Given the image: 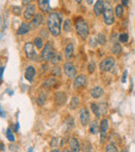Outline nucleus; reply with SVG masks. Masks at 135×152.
<instances>
[{
  "mask_svg": "<svg viewBox=\"0 0 135 152\" xmlns=\"http://www.w3.org/2000/svg\"><path fill=\"white\" fill-rule=\"evenodd\" d=\"M61 22L62 16L58 13H51L47 20V25H48V30L53 36H58L61 30Z\"/></svg>",
  "mask_w": 135,
  "mask_h": 152,
  "instance_id": "1",
  "label": "nucleus"
},
{
  "mask_svg": "<svg viewBox=\"0 0 135 152\" xmlns=\"http://www.w3.org/2000/svg\"><path fill=\"white\" fill-rule=\"evenodd\" d=\"M35 4H29L26 6L25 11H24V19L25 20H32L35 16Z\"/></svg>",
  "mask_w": 135,
  "mask_h": 152,
  "instance_id": "11",
  "label": "nucleus"
},
{
  "mask_svg": "<svg viewBox=\"0 0 135 152\" xmlns=\"http://www.w3.org/2000/svg\"><path fill=\"white\" fill-rule=\"evenodd\" d=\"M61 152H71V151H70V150H68V149H64Z\"/></svg>",
  "mask_w": 135,
  "mask_h": 152,
  "instance_id": "54",
  "label": "nucleus"
},
{
  "mask_svg": "<svg viewBox=\"0 0 135 152\" xmlns=\"http://www.w3.org/2000/svg\"><path fill=\"white\" fill-rule=\"evenodd\" d=\"M64 30L66 32H69L72 30V21L70 19H66L64 23Z\"/></svg>",
  "mask_w": 135,
  "mask_h": 152,
  "instance_id": "30",
  "label": "nucleus"
},
{
  "mask_svg": "<svg viewBox=\"0 0 135 152\" xmlns=\"http://www.w3.org/2000/svg\"><path fill=\"white\" fill-rule=\"evenodd\" d=\"M127 74H128V71H124V73H123V77H122V82H123V83H126Z\"/></svg>",
  "mask_w": 135,
  "mask_h": 152,
  "instance_id": "43",
  "label": "nucleus"
},
{
  "mask_svg": "<svg viewBox=\"0 0 135 152\" xmlns=\"http://www.w3.org/2000/svg\"><path fill=\"white\" fill-rule=\"evenodd\" d=\"M64 71L69 79L75 80L76 75H77V71H76V67H75V65H74L73 62H71V61L64 62Z\"/></svg>",
  "mask_w": 135,
  "mask_h": 152,
  "instance_id": "6",
  "label": "nucleus"
},
{
  "mask_svg": "<svg viewBox=\"0 0 135 152\" xmlns=\"http://www.w3.org/2000/svg\"><path fill=\"white\" fill-rule=\"evenodd\" d=\"M66 141H68V138H66H66H64V140H61V142H60V146H61V147H64V144H66Z\"/></svg>",
  "mask_w": 135,
  "mask_h": 152,
  "instance_id": "46",
  "label": "nucleus"
},
{
  "mask_svg": "<svg viewBox=\"0 0 135 152\" xmlns=\"http://www.w3.org/2000/svg\"><path fill=\"white\" fill-rule=\"evenodd\" d=\"M58 146V138L57 137H54V138H52L51 139V141H50V147L52 148H54L55 149V147H57Z\"/></svg>",
  "mask_w": 135,
  "mask_h": 152,
  "instance_id": "38",
  "label": "nucleus"
},
{
  "mask_svg": "<svg viewBox=\"0 0 135 152\" xmlns=\"http://www.w3.org/2000/svg\"><path fill=\"white\" fill-rule=\"evenodd\" d=\"M37 5H39L40 9L43 13H50L51 6H50V2H49L48 0H39L37 1Z\"/></svg>",
  "mask_w": 135,
  "mask_h": 152,
  "instance_id": "19",
  "label": "nucleus"
},
{
  "mask_svg": "<svg viewBox=\"0 0 135 152\" xmlns=\"http://www.w3.org/2000/svg\"><path fill=\"white\" fill-rule=\"evenodd\" d=\"M4 69H5L4 66H1V68H0V80H1V81H2V79H3V73H4Z\"/></svg>",
  "mask_w": 135,
  "mask_h": 152,
  "instance_id": "44",
  "label": "nucleus"
},
{
  "mask_svg": "<svg viewBox=\"0 0 135 152\" xmlns=\"http://www.w3.org/2000/svg\"><path fill=\"white\" fill-rule=\"evenodd\" d=\"M121 3H122V5H123V6H127V5L129 4V1H128V0H123Z\"/></svg>",
  "mask_w": 135,
  "mask_h": 152,
  "instance_id": "47",
  "label": "nucleus"
},
{
  "mask_svg": "<svg viewBox=\"0 0 135 152\" xmlns=\"http://www.w3.org/2000/svg\"><path fill=\"white\" fill-rule=\"evenodd\" d=\"M51 74L52 75L55 76H60V74H61V71H60V67L59 66H54V67L51 69Z\"/></svg>",
  "mask_w": 135,
  "mask_h": 152,
  "instance_id": "40",
  "label": "nucleus"
},
{
  "mask_svg": "<svg viewBox=\"0 0 135 152\" xmlns=\"http://www.w3.org/2000/svg\"><path fill=\"white\" fill-rule=\"evenodd\" d=\"M45 21L44 19V16L42 14H37L35 16V18L31 20V23H30V25H31V28H37L42 25Z\"/></svg>",
  "mask_w": 135,
  "mask_h": 152,
  "instance_id": "14",
  "label": "nucleus"
},
{
  "mask_svg": "<svg viewBox=\"0 0 135 152\" xmlns=\"http://www.w3.org/2000/svg\"><path fill=\"white\" fill-rule=\"evenodd\" d=\"M28 152H32V148H31V147L29 148V150H28Z\"/></svg>",
  "mask_w": 135,
  "mask_h": 152,
  "instance_id": "56",
  "label": "nucleus"
},
{
  "mask_svg": "<svg viewBox=\"0 0 135 152\" xmlns=\"http://www.w3.org/2000/svg\"><path fill=\"white\" fill-rule=\"evenodd\" d=\"M87 3H89V4H93V3H94V1H92V0H88V1H87Z\"/></svg>",
  "mask_w": 135,
  "mask_h": 152,
  "instance_id": "53",
  "label": "nucleus"
},
{
  "mask_svg": "<svg viewBox=\"0 0 135 152\" xmlns=\"http://www.w3.org/2000/svg\"><path fill=\"white\" fill-rule=\"evenodd\" d=\"M24 51L26 53V57L29 58V59L33 60L37 59V52L35 50V45L31 43H26L25 46H24Z\"/></svg>",
  "mask_w": 135,
  "mask_h": 152,
  "instance_id": "9",
  "label": "nucleus"
},
{
  "mask_svg": "<svg viewBox=\"0 0 135 152\" xmlns=\"http://www.w3.org/2000/svg\"><path fill=\"white\" fill-rule=\"evenodd\" d=\"M64 123H66L68 130H72L74 127V118L73 117H68V118L66 119V121H64Z\"/></svg>",
  "mask_w": 135,
  "mask_h": 152,
  "instance_id": "29",
  "label": "nucleus"
},
{
  "mask_svg": "<svg viewBox=\"0 0 135 152\" xmlns=\"http://www.w3.org/2000/svg\"><path fill=\"white\" fill-rule=\"evenodd\" d=\"M47 99V94L45 92H40V94L37 95V104L39 106H43L45 102H46Z\"/></svg>",
  "mask_w": 135,
  "mask_h": 152,
  "instance_id": "25",
  "label": "nucleus"
},
{
  "mask_svg": "<svg viewBox=\"0 0 135 152\" xmlns=\"http://www.w3.org/2000/svg\"><path fill=\"white\" fill-rule=\"evenodd\" d=\"M0 111H1V118H4L5 117V112H4V110H3V108L0 109Z\"/></svg>",
  "mask_w": 135,
  "mask_h": 152,
  "instance_id": "48",
  "label": "nucleus"
},
{
  "mask_svg": "<svg viewBox=\"0 0 135 152\" xmlns=\"http://www.w3.org/2000/svg\"><path fill=\"white\" fill-rule=\"evenodd\" d=\"M115 64V59L112 57H107L100 62V69L101 71H109Z\"/></svg>",
  "mask_w": 135,
  "mask_h": 152,
  "instance_id": "7",
  "label": "nucleus"
},
{
  "mask_svg": "<svg viewBox=\"0 0 135 152\" xmlns=\"http://www.w3.org/2000/svg\"><path fill=\"white\" fill-rule=\"evenodd\" d=\"M55 102L57 104H64L66 102V94L64 92H57L55 94V97H54Z\"/></svg>",
  "mask_w": 135,
  "mask_h": 152,
  "instance_id": "21",
  "label": "nucleus"
},
{
  "mask_svg": "<svg viewBox=\"0 0 135 152\" xmlns=\"http://www.w3.org/2000/svg\"><path fill=\"white\" fill-rule=\"evenodd\" d=\"M122 52V46L119 45V43H115V45H113V47H112V53L115 55H119Z\"/></svg>",
  "mask_w": 135,
  "mask_h": 152,
  "instance_id": "31",
  "label": "nucleus"
},
{
  "mask_svg": "<svg viewBox=\"0 0 135 152\" xmlns=\"http://www.w3.org/2000/svg\"><path fill=\"white\" fill-rule=\"evenodd\" d=\"M64 57H66V60H70L73 57V54H74V45L73 43H68L66 47L64 48Z\"/></svg>",
  "mask_w": 135,
  "mask_h": 152,
  "instance_id": "20",
  "label": "nucleus"
},
{
  "mask_svg": "<svg viewBox=\"0 0 135 152\" xmlns=\"http://www.w3.org/2000/svg\"><path fill=\"white\" fill-rule=\"evenodd\" d=\"M5 134H6V138L8 141L11 142H15V134L14 132H12V130L11 128H7L6 132H5Z\"/></svg>",
  "mask_w": 135,
  "mask_h": 152,
  "instance_id": "33",
  "label": "nucleus"
},
{
  "mask_svg": "<svg viewBox=\"0 0 135 152\" xmlns=\"http://www.w3.org/2000/svg\"><path fill=\"white\" fill-rule=\"evenodd\" d=\"M0 149H1V151H4V149H5V147H4V144H3V143H1V144H0Z\"/></svg>",
  "mask_w": 135,
  "mask_h": 152,
  "instance_id": "49",
  "label": "nucleus"
},
{
  "mask_svg": "<svg viewBox=\"0 0 135 152\" xmlns=\"http://www.w3.org/2000/svg\"><path fill=\"white\" fill-rule=\"evenodd\" d=\"M86 82H87V79L84 75H79L75 78V80H74L73 86L75 89L81 88V87H83L85 84H86Z\"/></svg>",
  "mask_w": 135,
  "mask_h": 152,
  "instance_id": "12",
  "label": "nucleus"
},
{
  "mask_svg": "<svg viewBox=\"0 0 135 152\" xmlns=\"http://www.w3.org/2000/svg\"><path fill=\"white\" fill-rule=\"evenodd\" d=\"M95 68H96V64L94 63L93 61H90L88 63V65H87V69H88V73L89 74H93L95 71Z\"/></svg>",
  "mask_w": 135,
  "mask_h": 152,
  "instance_id": "41",
  "label": "nucleus"
},
{
  "mask_svg": "<svg viewBox=\"0 0 135 152\" xmlns=\"http://www.w3.org/2000/svg\"><path fill=\"white\" fill-rule=\"evenodd\" d=\"M83 152H93V147L92 145L89 143L85 144L84 146H83Z\"/></svg>",
  "mask_w": 135,
  "mask_h": 152,
  "instance_id": "42",
  "label": "nucleus"
},
{
  "mask_svg": "<svg viewBox=\"0 0 135 152\" xmlns=\"http://www.w3.org/2000/svg\"><path fill=\"white\" fill-rule=\"evenodd\" d=\"M75 29L77 34L81 39H87V36H88V34H89V28H88V25H87V23L85 22L83 19H79V20L75 23Z\"/></svg>",
  "mask_w": 135,
  "mask_h": 152,
  "instance_id": "2",
  "label": "nucleus"
},
{
  "mask_svg": "<svg viewBox=\"0 0 135 152\" xmlns=\"http://www.w3.org/2000/svg\"><path fill=\"white\" fill-rule=\"evenodd\" d=\"M122 152H128V150H127L126 148H125V149H123V150H122Z\"/></svg>",
  "mask_w": 135,
  "mask_h": 152,
  "instance_id": "55",
  "label": "nucleus"
},
{
  "mask_svg": "<svg viewBox=\"0 0 135 152\" xmlns=\"http://www.w3.org/2000/svg\"><path fill=\"white\" fill-rule=\"evenodd\" d=\"M108 127H109V122L108 119L103 118L100 122V141L101 143H103L106 139V134H107Z\"/></svg>",
  "mask_w": 135,
  "mask_h": 152,
  "instance_id": "8",
  "label": "nucleus"
},
{
  "mask_svg": "<svg viewBox=\"0 0 135 152\" xmlns=\"http://www.w3.org/2000/svg\"><path fill=\"white\" fill-rule=\"evenodd\" d=\"M104 22L106 25H112L115 23V11L109 2H104Z\"/></svg>",
  "mask_w": 135,
  "mask_h": 152,
  "instance_id": "3",
  "label": "nucleus"
},
{
  "mask_svg": "<svg viewBox=\"0 0 135 152\" xmlns=\"http://www.w3.org/2000/svg\"><path fill=\"white\" fill-rule=\"evenodd\" d=\"M30 28H31V25H30V24H28V23H26V22H23L20 25V27L18 28V30H17V35L20 36V35H24V34L28 33Z\"/></svg>",
  "mask_w": 135,
  "mask_h": 152,
  "instance_id": "18",
  "label": "nucleus"
},
{
  "mask_svg": "<svg viewBox=\"0 0 135 152\" xmlns=\"http://www.w3.org/2000/svg\"><path fill=\"white\" fill-rule=\"evenodd\" d=\"M51 152H60V151H59L58 149H56V148H55V149H52V150H51Z\"/></svg>",
  "mask_w": 135,
  "mask_h": 152,
  "instance_id": "52",
  "label": "nucleus"
},
{
  "mask_svg": "<svg viewBox=\"0 0 135 152\" xmlns=\"http://www.w3.org/2000/svg\"><path fill=\"white\" fill-rule=\"evenodd\" d=\"M115 16H117V18H119V19L123 17V15H124V7H123V5H122V4H117V6H115Z\"/></svg>",
  "mask_w": 135,
  "mask_h": 152,
  "instance_id": "27",
  "label": "nucleus"
},
{
  "mask_svg": "<svg viewBox=\"0 0 135 152\" xmlns=\"http://www.w3.org/2000/svg\"><path fill=\"white\" fill-rule=\"evenodd\" d=\"M98 39H97L96 36H93L90 37V39H89V46L90 47H93V48H95V47H97L98 46Z\"/></svg>",
  "mask_w": 135,
  "mask_h": 152,
  "instance_id": "39",
  "label": "nucleus"
},
{
  "mask_svg": "<svg viewBox=\"0 0 135 152\" xmlns=\"http://www.w3.org/2000/svg\"><path fill=\"white\" fill-rule=\"evenodd\" d=\"M13 128H14V130H15V132H18V130H19V128H20V124H19V122H17V123H16V125H15V126H14V125H13Z\"/></svg>",
  "mask_w": 135,
  "mask_h": 152,
  "instance_id": "45",
  "label": "nucleus"
},
{
  "mask_svg": "<svg viewBox=\"0 0 135 152\" xmlns=\"http://www.w3.org/2000/svg\"><path fill=\"white\" fill-rule=\"evenodd\" d=\"M79 104H80V99H79V97H77V96H73L71 99V102H70V109L71 110L77 109Z\"/></svg>",
  "mask_w": 135,
  "mask_h": 152,
  "instance_id": "24",
  "label": "nucleus"
},
{
  "mask_svg": "<svg viewBox=\"0 0 135 152\" xmlns=\"http://www.w3.org/2000/svg\"><path fill=\"white\" fill-rule=\"evenodd\" d=\"M22 3H23L24 5H26V4H28V3H30V1H29V0H23V1H22Z\"/></svg>",
  "mask_w": 135,
  "mask_h": 152,
  "instance_id": "51",
  "label": "nucleus"
},
{
  "mask_svg": "<svg viewBox=\"0 0 135 152\" xmlns=\"http://www.w3.org/2000/svg\"><path fill=\"white\" fill-rule=\"evenodd\" d=\"M62 59V56L60 53H55V55L53 56L52 60H51V62H52V64H54V65H56L57 63H59L60 61H61Z\"/></svg>",
  "mask_w": 135,
  "mask_h": 152,
  "instance_id": "28",
  "label": "nucleus"
},
{
  "mask_svg": "<svg viewBox=\"0 0 135 152\" xmlns=\"http://www.w3.org/2000/svg\"><path fill=\"white\" fill-rule=\"evenodd\" d=\"M49 33H50V31L48 30V28H43V29H41V31H40V37H42V39H48L49 37Z\"/></svg>",
  "mask_w": 135,
  "mask_h": 152,
  "instance_id": "35",
  "label": "nucleus"
},
{
  "mask_svg": "<svg viewBox=\"0 0 135 152\" xmlns=\"http://www.w3.org/2000/svg\"><path fill=\"white\" fill-rule=\"evenodd\" d=\"M89 132H90V134H98V132H100V124H99L97 120L93 121V122L90 123V126H89Z\"/></svg>",
  "mask_w": 135,
  "mask_h": 152,
  "instance_id": "23",
  "label": "nucleus"
},
{
  "mask_svg": "<svg viewBox=\"0 0 135 152\" xmlns=\"http://www.w3.org/2000/svg\"><path fill=\"white\" fill-rule=\"evenodd\" d=\"M115 36H117V34L115 33H113L111 35V41H115Z\"/></svg>",
  "mask_w": 135,
  "mask_h": 152,
  "instance_id": "50",
  "label": "nucleus"
},
{
  "mask_svg": "<svg viewBox=\"0 0 135 152\" xmlns=\"http://www.w3.org/2000/svg\"><path fill=\"white\" fill-rule=\"evenodd\" d=\"M97 39H98V43H99V45H104V43H106L105 34L102 33V32H100V33L98 34V36H97Z\"/></svg>",
  "mask_w": 135,
  "mask_h": 152,
  "instance_id": "37",
  "label": "nucleus"
},
{
  "mask_svg": "<svg viewBox=\"0 0 135 152\" xmlns=\"http://www.w3.org/2000/svg\"><path fill=\"white\" fill-rule=\"evenodd\" d=\"M79 119H80V123L83 126H86L89 123L90 117H89V112L86 108H81L79 111Z\"/></svg>",
  "mask_w": 135,
  "mask_h": 152,
  "instance_id": "10",
  "label": "nucleus"
},
{
  "mask_svg": "<svg viewBox=\"0 0 135 152\" xmlns=\"http://www.w3.org/2000/svg\"><path fill=\"white\" fill-rule=\"evenodd\" d=\"M128 41H129V35H128V33H126V32L121 33L119 35V43H126Z\"/></svg>",
  "mask_w": 135,
  "mask_h": 152,
  "instance_id": "32",
  "label": "nucleus"
},
{
  "mask_svg": "<svg viewBox=\"0 0 135 152\" xmlns=\"http://www.w3.org/2000/svg\"><path fill=\"white\" fill-rule=\"evenodd\" d=\"M56 83H57V79H56L55 77L48 78V79L43 83V87L44 88H51V87L54 86Z\"/></svg>",
  "mask_w": 135,
  "mask_h": 152,
  "instance_id": "22",
  "label": "nucleus"
},
{
  "mask_svg": "<svg viewBox=\"0 0 135 152\" xmlns=\"http://www.w3.org/2000/svg\"><path fill=\"white\" fill-rule=\"evenodd\" d=\"M12 13L15 16H20L21 13H22V8H21V6H18V5H13Z\"/></svg>",
  "mask_w": 135,
  "mask_h": 152,
  "instance_id": "36",
  "label": "nucleus"
},
{
  "mask_svg": "<svg viewBox=\"0 0 135 152\" xmlns=\"http://www.w3.org/2000/svg\"><path fill=\"white\" fill-rule=\"evenodd\" d=\"M54 55H55V53H54L53 47L51 46L50 43H47L46 45H45V47H44V49L42 50V54H41L42 59H43L44 61L49 62L52 60Z\"/></svg>",
  "mask_w": 135,
  "mask_h": 152,
  "instance_id": "5",
  "label": "nucleus"
},
{
  "mask_svg": "<svg viewBox=\"0 0 135 152\" xmlns=\"http://www.w3.org/2000/svg\"><path fill=\"white\" fill-rule=\"evenodd\" d=\"M33 45H35V47L37 49V50H41V49H44V43H43V39H42V37L40 36H37L35 39H33Z\"/></svg>",
  "mask_w": 135,
  "mask_h": 152,
  "instance_id": "26",
  "label": "nucleus"
},
{
  "mask_svg": "<svg viewBox=\"0 0 135 152\" xmlns=\"http://www.w3.org/2000/svg\"><path fill=\"white\" fill-rule=\"evenodd\" d=\"M106 152H119V149L115 144L109 143L106 146Z\"/></svg>",
  "mask_w": 135,
  "mask_h": 152,
  "instance_id": "34",
  "label": "nucleus"
},
{
  "mask_svg": "<svg viewBox=\"0 0 135 152\" xmlns=\"http://www.w3.org/2000/svg\"><path fill=\"white\" fill-rule=\"evenodd\" d=\"M103 13H104V2L101 1V0H98V1H96V3L94 5V14L97 17H99Z\"/></svg>",
  "mask_w": 135,
  "mask_h": 152,
  "instance_id": "17",
  "label": "nucleus"
},
{
  "mask_svg": "<svg viewBox=\"0 0 135 152\" xmlns=\"http://www.w3.org/2000/svg\"><path fill=\"white\" fill-rule=\"evenodd\" d=\"M35 74H37L35 68L33 67L32 65H29V66H27V67H26L25 74H24V77H25V79L27 80V81L32 82V80H33V78H35Z\"/></svg>",
  "mask_w": 135,
  "mask_h": 152,
  "instance_id": "15",
  "label": "nucleus"
},
{
  "mask_svg": "<svg viewBox=\"0 0 135 152\" xmlns=\"http://www.w3.org/2000/svg\"><path fill=\"white\" fill-rule=\"evenodd\" d=\"M104 94V90L102 87L100 86H95L94 88L90 90V95H92L93 98H95V99H98V98L102 97Z\"/></svg>",
  "mask_w": 135,
  "mask_h": 152,
  "instance_id": "16",
  "label": "nucleus"
},
{
  "mask_svg": "<svg viewBox=\"0 0 135 152\" xmlns=\"http://www.w3.org/2000/svg\"><path fill=\"white\" fill-rule=\"evenodd\" d=\"M90 108H92L93 113L95 114L97 118H100L101 116L104 115V114L107 113V104L105 102H100V104H97V102H90Z\"/></svg>",
  "mask_w": 135,
  "mask_h": 152,
  "instance_id": "4",
  "label": "nucleus"
},
{
  "mask_svg": "<svg viewBox=\"0 0 135 152\" xmlns=\"http://www.w3.org/2000/svg\"><path fill=\"white\" fill-rule=\"evenodd\" d=\"M69 150L71 152H80V143H79V141L76 138H72L69 141Z\"/></svg>",
  "mask_w": 135,
  "mask_h": 152,
  "instance_id": "13",
  "label": "nucleus"
}]
</instances>
